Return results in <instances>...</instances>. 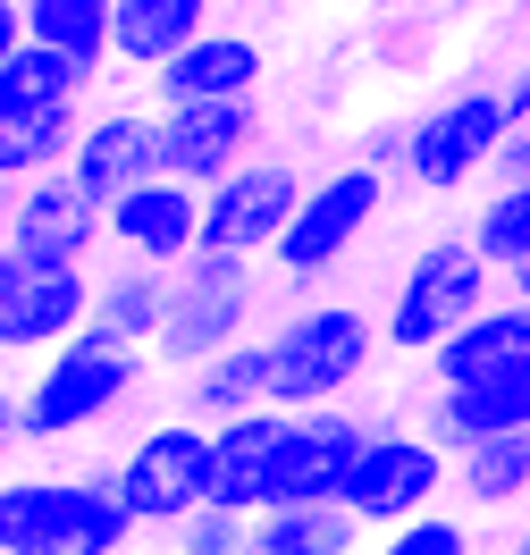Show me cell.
I'll return each mask as SVG.
<instances>
[{"mask_svg":"<svg viewBox=\"0 0 530 555\" xmlns=\"http://www.w3.org/2000/svg\"><path fill=\"white\" fill-rule=\"evenodd\" d=\"M152 379V353L118 346L102 328H85L76 346L35 362V379L9 387V447H51V438H85L135 404V387Z\"/></svg>","mask_w":530,"mask_h":555,"instance_id":"cell-1","label":"cell"},{"mask_svg":"<svg viewBox=\"0 0 530 555\" xmlns=\"http://www.w3.org/2000/svg\"><path fill=\"white\" fill-rule=\"evenodd\" d=\"M135 530L109 472H9L0 488V555H127Z\"/></svg>","mask_w":530,"mask_h":555,"instance_id":"cell-2","label":"cell"},{"mask_svg":"<svg viewBox=\"0 0 530 555\" xmlns=\"http://www.w3.org/2000/svg\"><path fill=\"white\" fill-rule=\"evenodd\" d=\"M489 304H496V270L471 253V236H438V244H422V253L404 261L388 312H379V346L438 362Z\"/></svg>","mask_w":530,"mask_h":555,"instance_id":"cell-3","label":"cell"},{"mask_svg":"<svg viewBox=\"0 0 530 555\" xmlns=\"http://www.w3.org/2000/svg\"><path fill=\"white\" fill-rule=\"evenodd\" d=\"M379 320L362 304H303L270 328V413H328L371 371Z\"/></svg>","mask_w":530,"mask_h":555,"instance_id":"cell-4","label":"cell"},{"mask_svg":"<svg viewBox=\"0 0 530 555\" xmlns=\"http://www.w3.org/2000/svg\"><path fill=\"white\" fill-rule=\"evenodd\" d=\"M109 488L143 530H185L194 514H211V429L185 413L135 429L127 454L109 463Z\"/></svg>","mask_w":530,"mask_h":555,"instance_id":"cell-5","label":"cell"},{"mask_svg":"<svg viewBox=\"0 0 530 555\" xmlns=\"http://www.w3.org/2000/svg\"><path fill=\"white\" fill-rule=\"evenodd\" d=\"M455 480V454L429 447L422 421H379L371 429V447L353 454L346 488H337V514H353L362 530H404V521L438 514V488Z\"/></svg>","mask_w":530,"mask_h":555,"instance_id":"cell-6","label":"cell"},{"mask_svg":"<svg viewBox=\"0 0 530 555\" xmlns=\"http://www.w3.org/2000/svg\"><path fill=\"white\" fill-rule=\"evenodd\" d=\"M177 286V312L169 328H160V346H152V362L160 371H203V362H219V353H236L253 337V270L245 261H228V253H194L185 270H169Z\"/></svg>","mask_w":530,"mask_h":555,"instance_id":"cell-7","label":"cell"},{"mask_svg":"<svg viewBox=\"0 0 530 555\" xmlns=\"http://www.w3.org/2000/svg\"><path fill=\"white\" fill-rule=\"evenodd\" d=\"M379 210H388V177H379V169H362V160L320 169L312 194H303V210H295V228H286V244L270 253V270H279L286 286H312V278H328V270L353 253V244L379 228Z\"/></svg>","mask_w":530,"mask_h":555,"instance_id":"cell-8","label":"cell"},{"mask_svg":"<svg viewBox=\"0 0 530 555\" xmlns=\"http://www.w3.org/2000/svg\"><path fill=\"white\" fill-rule=\"evenodd\" d=\"M514 135V109H505V85H463L438 109L413 118V143H404V177L422 194H455L471 177L496 169V152Z\"/></svg>","mask_w":530,"mask_h":555,"instance_id":"cell-9","label":"cell"},{"mask_svg":"<svg viewBox=\"0 0 530 555\" xmlns=\"http://www.w3.org/2000/svg\"><path fill=\"white\" fill-rule=\"evenodd\" d=\"M93 304H102L93 270H42V261L0 253V346H9V362H51L60 346H76L93 328Z\"/></svg>","mask_w":530,"mask_h":555,"instance_id":"cell-10","label":"cell"},{"mask_svg":"<svg viewBox=\"0 0 530 555\" xmlns=\"http://www.w3.org/2000/svg\"><path fill=\"white\" fill-rule=\"evenodd\" d=\"M303 194H312V177L295 169V160H279V152H261L253 169H236L228 185L203 194V253H228V261H245V270L270 261L286 244V228H295Z\"/></svg>","mask_w":530,"mask_h":555,"instance_id":"cell-11","label":"cell"},{"mask_svg":"<svg viewBox=\"0 0 530 555\" xmlns=\"http://www.w3.org/2000/svg\"><path fill=\"white\" fill-rule=\"evenodd\" d=\"M0 253L42 261V270H93L109 253V210L76 177H42L26 194H9V244Z\"/></svg>","mask_w":530,"mask_h":555,"instance_id":"cell-12","label":"cell"},{"mask_svg":"<svg viewBox=\"0 0 530 555\" xmlns=\"http://www.w3.org/2000/svg\"><path fill=\"white\" fill-rule=\"evenodd\" d=\"M261 152H270V118H261V102L169 109V118H160V177H169V185H194V194L228 185V177L253 169Z\"/></svg>","mask_w":530,"mask_h":555,"instance_id":"cell-13","label":"cell"},{"mask_svg":"<svg viewBox=\"0 0 530 555\" xmlns=\"http://www.w3.org/2000/svg\"><path fill=\"white\" fill-rule=\"evenodd\" d=\"M371 429H379V421L346 413V404H328V413H286V447H279V480H270V514H312V505H337V488H346L353 454L371 447Z\"/></svg>","mask_w":530,"mask_h":555,"instance_id":"cell-14","label":"cell"},{"mask_svg":"<svg viewBox=\"0 0 530 555\" xmlns=\"http://www.w3.org/2000/svg\"><path fill=\"white\" fill-rule=\"evenodd\" d=\"M261 76H270L261 42H253L236 17H219L211 35L194 42V51H177L169 68L143 85V93H152V109L169 118V109H228V102H261Z\"/></svg>","mask_w":530,"mask_h":555,"instance_id":"cell-15","label":"cell"},{"mask_svg":"<svg viewBox=\"0 0 530 555\" xmlns=\"http://www.w3.org/2000/svg\"><path fill=\"white\" fill-rule=\"evenodd\" d=\"M68 177L102 210L127 203L135 185H152V177H160V109L152 102H102L93 118H85V143H76Z\"/></svg>","mask_w":530,"mask_h":555,"instance_id":"cell-16","label":"cell"},{"mask_svg":"<svg viewBox=\"0 0 530 555\" xmlns=\"http://www.w3.org/2000/svg\"><path fill=\"white\" fill-rule=\"evenodd\" d=\"M109 253L143 261V270H185L203 253V194L169 185V177L135 185L127 203H109Z\"/></svg>","mask_w":530,"mask_h":555,"instance_id":"cell-17","label":"cell"},{"mask_svg":"<svg viewBox=\"0 0 530 555\" xmlns=\"http://www.w3.org/2000/svg\"><path fill=\"white\" fill-rule=\"evenodd\" d=\"M514 429H530V362L496 371V379H471V387H429V404H422V438L447 454L480 447V438H514Z\"/></svg>","mask_w":530,"mask_h":555,"instance_id":"cell-18","label":"cell"},{"mask_svg":"<svg viewBox=\"0 0 530 555\" xmlns=\"http://www.w3.org/2000/svg\"><path fill=\"white\" fill-rule=\"evenodd\" d=\"M279 447H286V413H245L228 429H211V514H236V521L270 514Z\"/></svg>","mask_w":530,"mask_h":555,"instance_id":"cell-19","label":"cell"},{"mask_svg":"<svg viewBox=\"0 0 530 555\" xmlns=\"http://www.w3.org/2000/svg\"><path fill=\"white\" fill-rule=\"evenodd\" d=\"M177 413L203 421V429H228V421H245V413H270V337H245L236 353L185 371V379H177Z\"/></svg>","mask_w":530,"mask_h":555,"instance_id":"cell-20","label":"cell"},{"mask_svg":"<svg viewBox=\"0 0 530 555\" xmlns=\"http://www.w3.org/2000/svg\"><path fill=\"white\" fill-rule=\"evenodd\" d=\"M109 17H118V51H109V60L135 68L143 85L219 26V9H203V0H109Z\"/></svg>","mask_w":530,"mask_h":555,"instance_id":"cell-21","label":"cell"},{"mask_svg":"<svg viewBox=\"0 0 530 555\" xmlns=\"http://www.w3.org/2000/svg\"><path fill=\"white\" fill-rule=\"evenodd\" d=\"M93 93H102V76L60 60V51H42V42L0 51V127L35 118V109H93Z\"/></svg>","mask_w":530,"mask_h":555,"instance_id":"cell-22","label":"cell"},{"mask_svg":"<svg viewBox=\"0 0 530 555\" xmlns=\"http://www.w3.org/2000/svg\"><path fill=\"white\" fill-rule=\"evenodd\" d=\"M169 312H177L169 270H143V261H109V270H102V304H93V328H102V337L152 353V346H160V328H169Z\"/></svg>","mask_w":530,"mask_h":555,"instance_id":"cell-23","label":"cell"},{"mask_svg":"<svg viewBox=\"0 0 530 555\" xmlns=\"http://www.w3.org/2000/svg\"><path fill=\"white\" fill-rule=\"evenodd\" d=\"M514 362H530V304H489V312L463 328L455 346L429 362V387H471V379H496V371H514Z\"/></svg>","mask_w":530,"mask_h":555,"instance_id":"cell-24","label":"cell"},{"mask_svg":"<svg viewBox=\"0 0 530 555\" xmlns=\"http://www.w3.org/2000/svg\"><path fill=\"white\" fill-rule=\"evenodd\" d=\"M85 118H93V109H35V118H9V127H0V177H9V194H26L42 177H68L76 143H85Z\"/></svg>","mask_w":530,"mask_h":555,"instance_id":"cell-25","label":"cell"},{"mask_svg":"<svg viewBox=\"0 0 530 555\" xmlns=\"http://www.w3.org/2000/svg\"><path fill=\"white\" fill-rule=\"evenodd\" d=\"M26 42L102 76L118 51V17H109V0H26Z\"/></svg>","mask_w":530,"mask_h":555,"instance_id":"cell-26","label":"cell"},{"mask_svg":"<svg viewBox=\"0 0 530 555\" xmlns=\"http://www.w3.org/2000/svg\"><path fill=\"white\" fill-rule=\"evenodd\" d=\"M455 488H463V505H480V514H514V505H530V429L463 447L455 454Z\"/></svg>","mask_w":530,"mask_h":555,"instance_id":"cell-27","label":"cell"},{"mask_svg":"<svg viewBox=\"0 0 530 555\" xmlns=\"http://www.w3.org/2000/svg\"><path fill=\"white\" fill-rule=\"evenodd\" d=\"M362 547V521L337 514V505H312V514H261L253 521V555H353Z\"/></svg>","mask_w":530,"mask_h":555,"instance_id":"cell-28","label":"cell"},{"mask_svg":"<svg viewBox=\"0 0 530 555\" xmlns=\"http://www.w3.org/2000/svg\"><path fill=\"white\" fill-rule=\"evenodd\" d=\"M471 253L489 261V270H530V185H489V203L471 210Z\"/></svg>","mask_w":530,"mask_h":555,"instance_id":"cell-29","label":"cell"},{"mask_svg":"<svg viewBox=\"0 0 530 555\" xmlns=\"http://www.w3.org/2000/svg\"><path fill=\"white\" fill-rule=\"evenodd\" d=\"M371 555H480V547H471V521L463 514H422L404 530H388Z\"/></svg>","mask_w":530,"mask_h":555,"instance_id":"cell-30","label":"cell"},{"mask_svg":"<svg viewBox=\"0 0 530 555\" xmlns=\"http://www.w3.org/2000/svg\"><path fill=\"white\" fill-rule=\"evenodd\" d=\"M177 555H253V521L236 514H194L177 530Z\"/></svg>","mask_w":530,"mask_h":555,"instance_id":"cell-31","label":"cell"},{"mask_svg":"<svg viewBox=\"0 0 530 555\" xmlns=\"http://www.w3.org/2000/svg\"><path fill=\"white\" fill-rule=\"evenodd\" d=\"M404 143H413V118H379V127H362V143H353V160L362 169H404Z\"/></svg>","mask_w":530,"mask_h":555,"instance_id":"cell-32","label":"cell"},{"mask_svg":"<svg viewBox=\"0 0 530 555\" xmlns=\"http://www.w3.org/2000/svg\"><path fill=\"white\" fill-rule=\"evenodd\" d=\"M496 185H530V127H514V135H505V152H496Z\"/></svg>","mask_w":530,"mask_h":555,"instance_id":"cell-33","label":"cell"},{"mask_svg":"<svg viewBox=\"0 0 530 555\" xmlns=\"http://www.w3.org/2000/svg\"><path fill=\"white\" fill-rule=\"evenodd\" d=\"M505 109H514V127H530V60L505 68Z\"/></svg>","mask_w":530,"mask_h":555,"instance_id":"cell-34","label":"cell"},{"mask_svg":"<svg viewBox=\"0 0 530 555\" xmlns=\"http://www.w3.org/2000/svg\"><path fill=\"white\" fill-rule=\"evenodd\" d=\"M505 295H514V304H530V270H514V278H505Z\"/></svg>","mask_w":530,"mask_h":555,"instance_id":"cell-35","label":"cell"},{"mask_svg":"<svg viewBox=\"0 0 530 555\" xmlns=\"http://www.w3.org/2000/svg\"><path fill=\"white\" fill-rule=\"evenodd\" d=\"M514 555H530V521H522V539H514Z\"/></svg>","mask_w":530,"mask_h":555,"instance_id":"cell-36","label":"cell"}]
</instances>
